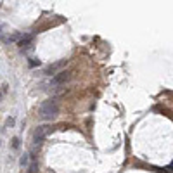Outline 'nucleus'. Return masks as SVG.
I'll list each match as a JSON object with an SVG mask.
<instances>
[{"label":"nucleus","mask_w":173,"mask_h":173,"mask_svg":"<svg viewBox=\"0 0 173 173\" xmlns=\"http://www.w3.org/2000/svg\"><path fill=\"white\" fill-rule=\"evenodd\" d=\"M59 113V99L57 97H52V99H48L45 101L43 104L40 106V118L45 121H50L57 116Z\"/></svg>","instance_id":"nucleus-1"},{"label":"nucleus","mask_w":173,"mask_h":173,"mask_svg":"<svg viewBox=\"0 0 173 173\" xmlns=\"http://www.w3.org/2000/svg\"><path fill=\"white\" fill-rule=\"evenodd\" d=\"M50 132H52V128H50L48 125H42V126H38V128L33 132V142H35V144H40V142L43 140V139L47 137Z\"/></svg>","instance_id":"nucleus-2"},{"label":"nucleus","mask_w":173,"mask_h":173,"mask_svg":"<svg viewBox=\"0 0 173 173\" xmlns=\"http://www.w3.org/2000/svg\"><path fill=\"white\" fill-rule=\"evenodd\" d=\"M68 62L69 61L68 59H61V61H57V62H52V64H48L47 68H45V75H57L59 71H62V68H66L68 66Z\"/></svg>","instance_id":"nucleus-3"},{"label":"nucleus","mask_w":173,"mask_h":173,"mask_svg":"<svg viewBox=\"0 0 173 173\" xmlns=\"http://www.w3.org/2000/svg\"><path fill=\"white\" fill-rule=\"evenodd\" d=\"M69 78H71V71L62 69V71H59L57 75H54L52 85H62V83H66V81H69Z\"/></svg>","instance_id":"nucleus-4"},{"label":"nucleus","mask_w":173,"mask_h":173,"mask_svg":"<svg viewBox=\"0 0 173 173\" xmlns=\"http://www.w3.org/2000/svg\"><path fill=\"white\" fill-rule=\"evenodd\" d=\"M31 40H33V36H31V35H26V36H23V38H21L19 42H17V45H19L21 48H24L26 45L31 43Z\"/></svg>","instance_id":"nucleus-5"},{"label":"nucleus","mask_w":173,"mask_h":173,"mask_svg":"<svg viewBox=\"0 0 173 173\" xmlns=\"http://www.w3.org/2000/svg\"><path fill=\"white\" fill-rule=\"evenodd\" d=\"M28 173H38V165H36V163H31L30 168H28Z\"/></svg>","instance_id":"nucleus-6"},{"label":"nucleus","mask_w":173,"mask_h":173,"mask_svg":"<svg viewBox=\"0 0 173 173\" xmlns=\"http://www.w3.org/2000/svg\"><path fill=\"white\" fill-rule=\"evenodd\" d=\"M19 145H21L19 137H14V139H12V147H14V149H19Z\"/></svg>","instance_id":"nucleus-7"},{"label":"nucleus","mask_w":173,"mask_h":173,"mask_svg":"<svg viewBox=\"0 0 173 173\" xmlns=\"http://www.w3.org/2000/svg\"><path fill=\"white\" fill-rule=\"evenodd\" d=\"M14 123H16V120H14V118H7V120H5V126H12Z\"/></svg>","instance_id":"nucleus-8"},{"label":"nucleus","mask_w":173,"mask_h":173,"mask_svg":"<svg viewBox=\"0 0 173 173\" xmlns=\"http://www.w3.org/2000/svg\"><path fill=\"white\" fill-rule=\"evenodd\" d=\"M21 166H24V165H28V154H24V156L23 157H21Z\"/></svg>","instance_id":"nucleus-9"},{"label":"nucleus","mask_w":173,"mask_h":173,"mask_svg":"<svg viewBox=\"0 0 173 173\" xmlns=\"http://www.w3.org/2000/svg\"><path fill=\"white\" fill-rule=\"evenodd\" d=\"M30 66H31V68H35V66H40V61L31 59V61H30Z\"/></svg>","instance_id":"nucleus-10"}]
</instances>
